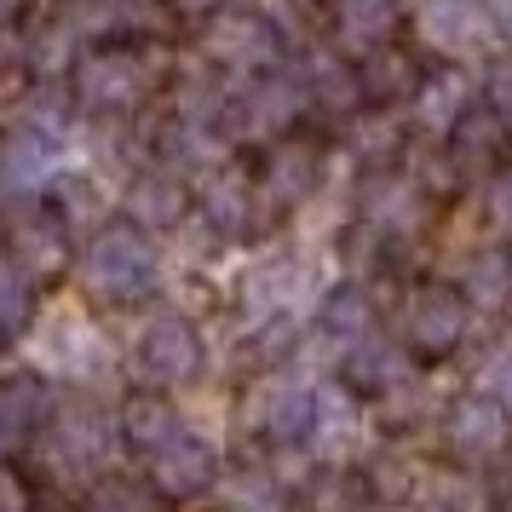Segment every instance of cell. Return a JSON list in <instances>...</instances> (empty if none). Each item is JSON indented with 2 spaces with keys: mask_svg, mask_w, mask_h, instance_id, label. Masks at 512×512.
I'll return each mask as SVG.
<instances>
[{
  "mask_svg": "<svg viewBox=\"0 0 512 512\" xmlns=\"http://www.w3.org/2000/svg\"><path fill=\"white\" fill-rule=\"evenodd\" d=\"M156 93V64L139 41H93L70 64V98L87 116L121 121Z\"/></svg>",
  "mask_w": 512,
  "mask_h": 512,
  "instance_id": "1",
  "label": "cell"
},
{
  "mask_svg": "<svg viewBox=\"0 0 512 512\" xmlns=\"http://www.w3.org/2000/svg\"><path fill=\"white\" fill-rule=\"evenodd\" d=\"M81 282L110 305L150 300L156 282H162V259H156V248H150V231H139L133 219L98 225L93 242L81 248Z\"/></svg>",
  "mask_w": 512,
  "mask_h": 512,
  "instance_id": "2",
  "label": "cell"
},
{
  "mask_svg": "<svg viewBox=\"0 0 512 512\" xmlns=\"http://www.w3.org/2000/svg\"><path fill=\"white\" fill-rule=\"evenodd\" d=\"M35 438H41V455L52 461V472L93 478V472H104L110 449H116V420L104 415L93 397H64V403L47 409Z\"/></svg>",
  "mask_w": 512,
  "mask_h": 512,
  "instance_id": "3",
  "label": "cell"
},
{
  "mask_svg": "<svg viewBox=\"0 0 512 512\" xmlns=\"http://www.w3.org/2000/svg\"><path fill=\"white\" fill-rule=\"evenodd\" d=\"M466 323H472V305H466L461 288H449V282H420L415 294L403 300L397 340H403V351H409V357L443 363V357L466 340Z\"/></svg>",
  "mask_w": 512,
  "mask_h": 512,
  "instance_id": "4",
  "label": "cell"
},
{
  "mask_svg": "<svg viewBox=\"0 0 512 512\" xmlns=\"http://www.w3.org/2000/svg\"><path fill=\"white\" fill-rule=\"evenodd\" d=\"M443 449L461 466H489L512 449V409L495 392H466L443 409Z\"/></svg>",
  "mask_w": 512,
  "mask_h": 512,
  "instance_id": "5",
  "label": "cell"
},
{
  "mask_svg": "<svg viewBox=\"0 0 512 512\" xmlns=\"http://www.w3.org/2000/svg\"><path fill=\"white\" fill-rule=\"evenodd\" d=\"M208 58L219 70H236V75H265V70H282V35L265 12H248V6H219L208 24Z\"/></svg>",
  "mask_w": 512,
  "mask_h": 512,
  "instance_id": "6",
  "label": "cell"
},
{
  "mask_svg": "<svg viewBox=\"0 0 512 512\" xmlns=\"http://www.w3.org/2000/svg\"><path fill=\"white\" fill-rule=\"evenodd\" d=\"M133 363L150 386H190L202 363H208V346H202V334L196 323L185 317H156V323H144L139 346H133Z\"/></svg>",
  "mask_w": 512,
  "mask_h": 512,
  "instance_id": "7",
  "label": "cell"
},
{
  "mask_svg": "<svg viewBox=\"0 0 512 512\" xmlns=\"http://www.w3.org/2000/svg\"><path fill=\"white\" fill-rule=\"evenodd\" d=\"M317 185H323V144L300 139L294 127L277 133L271 150H265V162H259V173H254L259 202H271V208H300Z\"/></svg>",
  "mask_w": 512,
  "mask_h": 512,
  "instance_id": "8",
  "label": "cell"
},
{
  "mask_svg": "<svg viewBox=\"0 0 512 512\" xmlns=\"http://www.w3.org/2000/svg\"><path fill=\"white\" fill-rule=\"evenodd\" d=\"M512 150V121L495 104H461L449 121V162L455 173H495Z\"/></svg>",
  "mask_w": 512,
  "mask_h": 512,
  "instance_id": "9",
  "label": "cell"
},
{
  "mask_svg": "<svg viewBox=\"0 0 512 512\" xmlns=\"http://www.w3.org/2000/svg\"><path fill=\"white\" fill-rule=\"evenodd\" d=\"M6 259H18L35 282L58 277V271L70 265V225H64L47 202L12 213V225H6Z\"/></svg>",
  "mask_w": 512,
  "mask_h": 512,
  "instance_id": "10",
  "label": "cell"
},
{
  "mask_svg": "<svg viewBox=\"0 0 512 512\" xmlns=\"http://www.w3.org/2000/svg\"><path fill=\"white\" fill-rule=\"evenodd\" d=\"M213 478H219V455H213V443L196 438V432H179L173 443H162V449L150 455V489H156L162 501H190V495L213 489Z\"/></svg>",
  "mask_w": 512,
  "mask_h": 512,
  "instance_id": "11",
  "label": "cell"
},
{
  "mask_svg": "<svg viewBox=\"0 0 512 512\" xmlns=\"http://www.w3.org/2000/svg\"><path fill=\"white\" fill-rule=\"evenodd\" d=\"M317 403L323 397L300 386V380H277V386H265L259 392V409H254V426L265 443H277V449H294L317 432Z\"/></svg>",
  "mask_w": 512,
  "mask_h": 512,
  "instance_id": "12",
  "label": "cell"
},
{
  "mask_svg": "<svg viewBox=\"0 0 512 512\" xmlns=\"http://www.w3.org/2000/svg\"><path fill=\"white\" fill-rule=\"evenodd\" d=\"M357 93H363V104L369 110H386V104H403V98H415L420 93V58L415 52H403L392 47V41H380V47L369 52H357Z\"/></svg>",
  "mask_w": 512,
  "mask_h": 512,
  "instance_id": "13",
  "label": "cell"
},
{
  "mask_svg": "<svg viewBox=\"0 0 512 512\" xmlns=\"http://www.w3.org/2000/svg\"><path fill=\"white\" fill-rule=\"evenodd\" d=\"M196 208H202V219H208L219 236H248L254 231V213H259V190L248 173H231V167H219V173H208L202 179V190H196Z\"/></svg>",
  "mask_w": 512,
  "mask_h": 512,
  "instance_id": "14",
  "label": "cell"
},
{
  "mask_svg": "<svg viewBox=\"0 0 512 512\" xmlns=\"http://www.w3.org/2000/svg\"><path fill=\"white\" fill-rule=\"evenodd\" d=\"M185 432V420H179V409L167 403L162 392H139V397H127L121 403V415H116V438L139 455V461H150L162 443H173Z\"/></svg>",
  "mask_w": 512,
  "mask_h": 512,
  "instance_id": "15",
  "label": "cell"
},
{
  "mask_svg": "<svg viewBox=\"0 0 512 512\" xmlns=\"http://www.w3.org/2000/svg\"><path fill=\"white\" fill-rule=\"evenodd\" d=\"M190 213V190L179 173H139L133 185H127V219L139 225V231H173L179 219Z\"/></svg>",
  "mask_w": 512,
  "mask_h": 512,
  "instance_id": "16",
  "label": "cell"
},
{
  "mask_svg": "<svg viewBox=\"0 0 512 512\" xmlns=\"http://www.w3.org/2000/svg\"><path fill=\"white\" fill-rule=\"evenodd\" d=\"M340 380H346L357 397L397 392V386H403V346H392V340H374V334L351 340L346 363H340Z\"/></svg>",
  "mask_w": 512,
  "mask_h": 512,
  "instance_id": "17",
  "label": "cell"
},
{
  "mask_svg": "<svg viewBox=\"0 0 512 512\" xmlns=\"http://www.w3.org/2000/svg\"><path fill=\"white\" fill-rule=\"evenodd\" d=\"M47 386L35 380V374H12V380H0V449H18L41 432V420H47Z\"/></svg>",
  "mask_w": 512,
  "mask_h": 512,
  "instance_id": "18",
  "label": "cell"
},
{
  "mask_svg": "<svg viewBox=\"0 0 512 512\" xmlns=\"http://www.w3.org/2000/svg\"><path fill=\"white\" fill-rule=\"evenodd\" d=\"M363 219L374 236H403L420 219V190L397 173H374L363 185Z\"/></svg>",
  "mask_w": 512,
  "mask_h": 512,
  "instance_id": "19",
  "label": "cell"
},
{
  "mask_svg": "<svg viewBox=\"0 0 512 512\" xmlns=\"http://www.w3.org/2000/svg\"><path fill=\"white\" fill-rule=\"evenodd\" d=\"M397 24V0H334V29L346 52H369L380 41H392Z\"/></svg>",
  "mask_w": 512,
  "mask_h": 512,
  "instance_id": "20",
  "label": "cell"
},
{
  "mask_svg": "<svg viewBox=\"0 0 512 512\" xmlns=\"http://www.w3.org/2000/svg\"><path fill=\"white\" fill-rule=\"evenodd\" d=\"M374 323V300L357 288V282H340L334 294H323V305H317V328H323L328 340H363Z\"/></svg>",
  "mask_w": 512,
  "mask_h": 512,
  "instance_id": "21",
  "label": "cell"
},
{
  "mask_svg": "<svg viewBox=\"0 0 512 512\" xmlns=\"http://www.w3.org/2000/svg\"><path fill=\"white\" fill-rule=\"evenodd\" d=\"M461 294H466V305H484V311L507 305L512 300V248H484V254L466 259Z\"/></svg>",
  "mask_w": 512,
  "mask_h": 512,
  "instance_id": "22",
  "label": "cell"
},
{
  "mask_svg": "<svg viewBox=\"0 0 512 512\" xmlns=\"http://www.w3.org/2000/svg\"><path fill=\"white\" fill-rule=\"evenodd\" d=\"M29 323H35V277L0 254V346H12Z\"/></svg>",
  "mask_w": 512,
  "mask_h": 512,
  "instance_id": "23",
  "label": "cell"
},
{
  "mask_svg": "<svg viewBox=\"0 0 512 512\" xmlns=\"http://www.w3.org/2000/svg\"><path fill=\"white\" fill-rule=\"evenodd\" d=\"M472 29H478V6L472 0H420V35L432 47L455 52L472 41Z\"/></svg>",
  "mask_w": 512,
  "mask_h": 512,
  "instance_id": "24",
  "label": "cell"
},
{
  "mask_svg": "<svg viewBox=\"0 0 512 512\" xmlns=\"http://www.w3.org/2000/svg\"><path fill=\"white\" fill-rule=\"evenodd\" d=\"M369 489L357 472H311L300 484V512H363Z\"/></svg>",
  "mask_w": 512,
  "mask_h": 512,
  "instance_id": "25",
  "label": "cell"
},
{
  "mask_svg": "<svg viewBox=\"0 0 512 512\" xmlns=\"http://www.w3.org/2000/svg\"><path fill=\"white\" fill-rule=\"evenodd\" d=\"M64 225H93V213H98V190L93 179H81V173H58V179H47V196H41Z\"/></svg>",
  "mask_w": 512,
  "mask_h": 512,
  "instance_id": "26",
  "label": "cell"
},
{
  "mask_svg": "<svg viewBox=\"0 0 512 512\" xmlns=\"http://www.w3.org/2000/svg\"><path fill=\"white\" fill-rule=\"evenodd\" d=\"M363 489H369L374 501H409L415 495V466L409 461H397V455H380V461L369 466V478H363Z\"/></svg>",
  "mask_w": 512,
  "mask_h": 512,
  "instance_id": "27",
  "label": "cell"
},
{
  "mask_svg": "<svg viewBox=\"0 0 512 512\" xmlns=\"http://www.w3.org/2000/svg\"><path fill=\"white\" fill-rule=\"evenodd\" d=\"M87 512H162V495L144 484H98Z\"/></svg>",
  "mask_w": 512,
  "mask_h": 512,
  "instance_id": "28",
  "label": "cell"
},
{
  "mask_svg": "<svg viewBox=\"0 0 512 512\" xmlns=\"http://www.w3.org/2000/svg\"><path fill=\"white\" fill-rule=\"evenodd\" d=\"M357 150H363V162L380 167V162H392V156L403 150V144H397V127H392V121H386V116H374L369 127L357 133Z\"/></svg>",
  "mask_w": 512,
  "mask_h": 512,
  "instance_id": "29",
  "label": "cell"
},
{
  "mask_svg": "<svg viewBox=\"0 0 512 512\" xmlns=\"http://www.w3.org/2000/svg\"><path fill=\"white\" fill-rule=\"evenodd\" d=\"M484 104H495V110L512 121V58L489 64V75H484Z\"/></svg>",
  "mask_w": 512,
  "mask_h": 512,
  "instance_id": "30",
  "label": "cell"
},
{
  "mask_svg": "<svg viewBox=\"0 0 512 512\" xmlns=\"http://www.w3.org/2000/svg\"><path fill=\"white\" fill-rule=\"evenodd\" d=\"M489 213H495V225L512 231V167H495V179H489Z\"/></svg>",
  "mask_w": 512,
  "mask_h": 512,
  "instance_id": "31",
  "label": "cell"
},
{
  "mask_svg": "<svg viewBox=\"0 0 512 512\" xmlns=\"http://www.w3.org/2000/svg\"><path fill=\"white\" fill-rule=\"evenodd\" d=\"M0 512H35L29 489L18 484V472H6V466H0Z\"/></svg>",
  "mask_w": 512,
  "mask_h": 512,
  "instance_id": "32",
  "label": "cell"
},
{
  "mask_svg": "<svg viewBox=\"0 0 512 512\" xmlns=\"http://www.w3.org/2000/svg\"><path fill=\"white\" fill-rule=\"evenodd\" d=\"M484 12H489V24H495V35L512 41V0H484Z\"/></svg>",
  "mask_w": 512,
  "mask_h": 512,
  "instance_id": "33",
  "label": "cell"
},
{
  "mask_svg": "<svg viewBox=\"0 0 512 512\" xmlns=\"http://www.w3.org/2000/svg\"><path fill=\"white\" fill-rule=\"evenodd\" d=\"M495 386H507V397H512V351L495 363ZM507 397H501V403H507Z\"/></svg>",
  "mask_w": 512,
  "mask_h": 512,
  "instance_id": "34",
  "label": "cell"
},
{
  "mask_svg": "<svg viewBox=\"0 0 512 512\" xmlns=\"http://www.w3.org/2000/svg\"><path fill=\"white\" fill-rule=\"evenodd\" d=\"M18 12H24V0H0V24H12Z\"/></svg>",
  "mask_w": 512,
  "mask_h": 512,
  "instance_id": "35",
  "label": "cell"
}]
</instances>
